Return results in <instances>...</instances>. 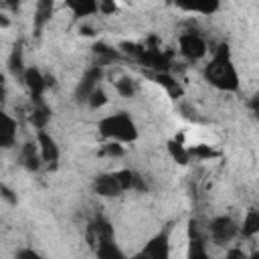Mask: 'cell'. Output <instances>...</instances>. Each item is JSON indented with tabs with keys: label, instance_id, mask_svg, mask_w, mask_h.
Listing matches in <instances>:
<instances>
[{
	"label": "cell",
	"instance_id": "obj_1",
	"mask_svg": "<svg viewBox=\"0 0 259 259\" xmlns=\"http://www.w3.org/2000/svg\"><path fill=\"white\" fill-rule=\"evenodd\" d=\"M204 77L210 85L221 91H237L239 89V75L235 65L231 63V53L227 45H219L214 51L212 61L204 69Z\"/></svg>",
	"mask_w": 259,
	"mask_h": 259
},
{
	"label": "cell",
	"instance_id": "obj_2",
	"mask_svg": "<svg viewBox=\"0 0 259 259\" xmlns=\"http://www.w3.org/2000/svg\"><path fill=\"white\" fill-rule=\"evenodd\" d=\"M97 127H99V134H101V136H105L107 140L121 142V144H125V142H134V140L138 138L136 123H134L132 117H130L127 113H123V111L99 119Z\"/></svg>",
	"mask_w": 259,
	"mask_h": 259
},
{
	"label": "cell",
	"instance_id": "obj_3",
	"mask_svg": "<svg viewBox=\"0 0 259 259\" xmlns=\"http://www.w3.org/2000/svg\"><path fill=\"white\" fill-rule=\"evenodd\" d=\"M178 47H180V53H182L186 59H190V61H198V59H202V57L206 55V42H204L198 34H194V32H184V34H180Z\"/></svg>",
	"mask_w": 259,
	"mask_h": 259
},
{
	"label": "cell",
	"instance_id": "obj_4",
	"mask_svg": "<svg viewBox=\"0 0 259 259\" xmlns=\"http://www.w3.org/2000/svg\"><path fill=\"white\" fill-rule=\"evenodd\" d=\"M208 233H210V237L217 245H223V243H229L237 235V225L229 217H217V219L210 221Z\"/></svg>",
	"mask_w": 259,
	"mask_h": 259
},
{
	"label": "cell",
	"instance_id": "obj_5",
	"mask_svg": "<svg viewBox=\"0 0 259 259\" xmlns=\"http://www.w3.org/2000/svg\"><path fill=\"white\" fill-rule=\"evenodd\" d=\"M36 144H38V152H40L42 162L55 164L59 160V146H57L55 138L47 130H38L36 132Z\"/></svg>",
	"mask_w": 259,
	"mask_h": 259
},
{
	"label": "cell",
	"instance_id": "obj_6",
	"mask_svg": "<svg viewBox=\"0 0 259 259\" xmlns=\"http://www.w3.org/2000/svg\"><path fill=\"white\" fill-rule=\"evenodd\" d=\"M93 188H95V192H97L99 196H105V198H111V196H117V194L123 192V188H121V184H119L115 172L97 176Z\"/></svg>",
	"mask_w": 259,
	"mask_h": 259
},
{
	"label": "cell",
	"instance_id": "obj_7",
	"mask_svg": "<svg viewBox=\"0 0 259 259\" xmlns=\"http://www.w3.org/2000/svg\"><path fill=\"white\" fill-rule=\"evenodd\" d=\"M24 83H26V87L30 89V93H32L34 99H40L42 93H45V89L49 87V85H47V77L40 75V71L34 69V67H28V69L24 71Z\"/></svg>",
	"mask_w": 259,
	"mask_h": 259
},
{
	"label": "cell",
	"instance_id": "obj_8",
	"mask_svg": "<svg viewBox=\"0 0 259 259\" xmlns=\"http://www.w3.org/2000/svg\"><path fill=\"white\" fill-rule=\"evenodd\" d=\"M180 10L198 12V14H212L219 8L221 0H174Z\"/></svg>",
	"mask_w": 259,
	"mask_h": 259
},
{
	"label": "cell",
	"instance_id": "obj_9",
	"mask_svg": "<svg viewBox=\"0 0 259 259\" xmlns=\"http://www.w3.org/2000/svg\"><path fill=\"white\" fill-rule=\"evenodd\" d=\"M168 235L166 233H158L154 239L148 241V245L144 247V255L152 257V259H162L168 255Z\"/></svg>",
	"mask_w": 259,
	"mask_h": 259
},
{
	"label": "cell",
	"instance_id": "obj_10",
	"mask_svg": "<svg viewBox=\"0 0 259 259\" xmlns=\"http://www.w3.org/2000/svg\"><path fill=\"white\" fill-rule=\"evenodd\" d=\"M65 4L77 18L99 12V0H65Z\"/></svg>",
	"mask_w": 259,
	"mask_h": 259
},
{
	"label": "cell",
	"instance_id": "obj_11",
	"mask_svg": "<svg viewBox=\"0 0 259 259\" xmlns=\"http://www.w3.org/2000/svg\"><path fill=\"white\" fill-rule=\"evenodd\" d=\"M16 142V119H12L8 113H2V127H0V146L10 148Z\"/></svg>",
	"mask_w": 259,
	"mask_h": 259
},
{
	"label": "cell",
	"instance_id": "obj_12",
	"mask_svg": "<svg viewBox=\"0 0 259 259\" xmlns=\"http://www.w3.org/2000/svg\"><path fill=\"white\" fill-rule=\"evenodd\" d=\"M99 75H101V69H99V67H93V69H89V71L85 73V77H83V81H81V85H79V97H83V99L89 97V93L97 87Z\"/></svg>",
	"mask_w": 259,
	"mask_h": 259
},
{
	"label": "cell",
	"instance_id": "obj_13",
	"mask_svg": "<svg viewBox=\"0 0 259 259\" xmlns=\"http://www.w3.org/2000/svg\"><path fill=\"white\" fill-rule=\"evenodd\" d=\"M22 162L28 170H38L42 158H40V152H38V144H24L22 148Z\"/></svg>",
	"mask_w": 259,
	"mask_h": 259
},
{
	"label": "cell",
	"instance_id": "obj_14",
	"mask_svg": "<svg viewBox=\"0 0 259 259\" xmlns=\"http://www.w3.org/2000/svg\"><path fill=\"white\" fill-rule=\"evenodd\" d=\"M168 154L172 156V160L174 162H178V164H188V160H190V152H188V146H184L180 140H170L168 142Z\"/></svg>",
	"mask_w": 259,
	"mask_h": 259
},
{
	"label": "cell",
	"instance_id": "obj_15",
	"mask_svg": "<svg viewBox=\"0 0 259 259\" xmlns=\"http://www.w3.org/2000/svg\"><path fill=\"white\" fill-rule=\"evenodd\" d=\"M241 233L245 237H253L259 233V210L257 208H249L245 212V219H243V225H241Z\"/></svg>",
	"mask_w": 259,
	"mask_h": 259
},
{
	"label": "cell",
	"instance_id": "obj_16",
	"mask_svg": "<svg viewBox=\"0 0 259 259\" xmlns=\"http://www.w3.org/2000/svg\"><path fill=\"white\" fill-rule=\"evenodd\" d=\"M53 14V0H40L38 2V6H36V18H34V26L36 28H40L47 20H49V16Z\"/></svg>",
	"mask_w": 259,
	"mask_h": 259
},
{
	"label": "cell",
	"instance_id": "obj_17",
	"mask_svg": "<svg viewBox=\"0 0 259 259\" xmlns=\"http://www.w3.org/2000/svg\"><path fill=\"white\" fill-rule=\"evenodd\" d=\"M49 115H51V111H49L45 105H38V107L32 109V113H30V123H32L36 130H45V125H47V121H49Z\"/></svg>",
	"mask_w": 259,
	"mask_h": 259
},
{
	"label": "cell",
	"instance_id": "obj_18",
	"mask_svg": "<svg viewBox=\"0 0 259 259\" xmlns=\"http://www.w3.org/2000/svg\"><path fill=\"white\" fill-rule=\"evenodd\" d=\"M156 79H158V83H160V85H164V89H166L172 97H178V95L182 93V89H180L178 81H174L170 75H166V73H158V75H156Z\"/></svg>",
	"mask_w": 259,
	"mask_h": 259
},
{
	"label": "cell",
	"instance_id": "obj_19",
	"mask_svg": "<svg viewBox=\"0 0 259 259\" xmlns=\"http://www.w3.org/2000/svg\"><path fill=\"white\" fill-rule=\"evenodd\" d=\"M188 152H190V156H194V158H198V160L217 158V152H214L210 146H206V144H194V146L188 148Z\"/></svg>",
	"mask_w": 259,
	"mask_h": 259
},
{
	"label": "cell",
	"instance_id": "obj_20",
	"mask_svg": "<svg viewBox=\"0 0 259 259\" xmlns=\"http://www.w3.org/2000/svg\"><path fill=\"white\" fill-rule=\"evenodd\" d=\"M87 103H89V107H93V109H99V107H103V105L107 103V95H105V91H103L101 87H95V89L89 93V97H87Z\"/></svg>",
	"mask_w": 259,
	"mask_h": 259
},
{
	"label": "cell",
	"instance_id": "obj_21",
	"mask_svg": "<svg viewBox=\"0 0 259 259\" xmlns=\"http://www.w3.org/2000/svg\"><path fill=\"white\" fill-rule=\"evenodd\" d=\"M115 89L123 97H132L136 93V85H134V81L130 77H121L119 81H115Z\"/></svg>",
	"mask_w": 259,
	"mask_h": 259
},
{
	"label": "cell",
	"instance_id": "obj_22",
	"mask_svg": "<svg viewBox=\"0 0 259 259\" xmlns=\"http://www.w3.org/2000/svg\"><path fill=\"white\" fill-rule=\"evenodd\" d=\"M101 152H103L105 156H109V158H119V156H123V146H121V142L111 140V142H107V144L103 146Z\"/></svg>",
	"mask_w": 259,
	"mask_h": 259
},
{
	"label": "cell",
	"instance_id": "obj_23",
	"mask_svg": "<svg viewBox=\"0 0 259 259\" xmlns=\"http://www.w3.org/2000/svg\"><path fill=\"white\" fill-rule=\"evenodd\" d=\"M117 8V0H99V12L101 14H113Z\"/></svg>",
	"mask_w": 259,
	"mask_h": 259
},
{
	"label": "cell",
	"instance_id": "obj_24",
	"mask_svg": "<svg viewBox=\"0 0 259 259\" xmlns=\"http://www.w3.org/2000/svg\"><path fill=\"white\" fill-rule=\"evenodd\" d=\"M0 190H2V196H4L6 200H10V202H16V198L12 196V192L8 190V186H6V184H2V186H0Z\"/></svg>",
	"mask_w": 259,
	"mask_h": 259
},
{
	"label": "cell",
	"instance_id": "obj_25",
	"mask_svg": "<svg viewBox=\"0 0 259 259\" xmlns=\"http://www.w3.org/2000/svg\"><path fill=\"white\" fill-rule=\"evenodd\" d=\"M16 257H32V259H34V257H38V255H36L34 251H18Z\"/></svg>",
	"mask_w": 259,
	"mask_h": 259
},
{
	"label": "cell",
	"instance_id": "obj_26",
	"mask_svg": "<svg viewBox=\"0 0 259 259\" xmlns=\"http://www.w3.org/2000/svg\"><path fill=\"white\" fill-rule=\"evenodd\" d=\"M251 105H253V107H255V109L259 111V93H257V95L253 97V101H251Z\"/></svg>",
	"mask_w": 259,
	"mask_h": 259
},
{
	"label": "cell",
	"instance_id": "obj_27",
	"mask_svg": "<svg viewBox=\"0 0 259 259\" xmlns=\"http://www.w3.org/2000/svg\"><path fill=\"white\" fill-rule=\"evenodd\" d=\"M18 2L20 0H4V4H8V6H18Z\"/></svg>",
	"mask_w": 259,
	"mask_h": 259
},
{
	"label": "cell",
	"instance_id": "obj_28",
	"mask_svg": "<svg viewBox=\"0 0 259 259\" xmlns=\"http://www.w3.org/2000/svg\"><path fill=\"white\" fill-rule=\"evenodd\" d=\"M257 113H259V111H257Z\"/></svg>",
	"mask_w": 259,
	"mask_h": 259
}]
</instances>
